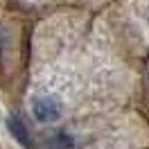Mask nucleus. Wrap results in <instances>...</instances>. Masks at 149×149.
Here are the masks:
<instances>
[{
    "label": "nucleus",
    "mask_w": 149,
    "mask_h": 149,
    "mask_svg": "<svg viewBox=\"0 0 149 149\" xmlns=\"http://www.w3.org/2000/svg\"><path fill=\"white\" fill-rule=\"evenodd\" d=\"M7 129H9V133L14 136V140L18 142L20 147H32V138H29L27 133V127L23 124V120H20L18 115H9L7 118Z\"/></svg>",
    "instance_id": "nucleus-2"
},
{
    "label": "nucleus",
    "mask_w": 149,
    "mask_h": 149,
    "mask_svg": "<svg viewBox=\"0 0 149 149\" xmlns=\"http://www.w3.org/2000/svg\"><path fill=\"white\" fill-rule=\"evenodd\" d=\"M32 111L36 115V120L54 122V120H59V115H61V102H59L56 97H52V95H43V97H36V100H34Z\"/></svg>",
    "instance_id": "nucleus-1"
},
{
    "label": "nucleus",
    "mask_w": 149,
    "mask_h": 149,
    "mask_svg": "<svg viewBox=\"0 0 149 149\" xmlns=\"http://www.w3.org/2000/svg\"><path fill=\"white\" fill-rule=\"evenodd\" d=\"M72 147H74V140L65 133H59L50 140V149H72Z\"/></svg>",
    "instance_id": "nucleus-3"
}]
</instances>
